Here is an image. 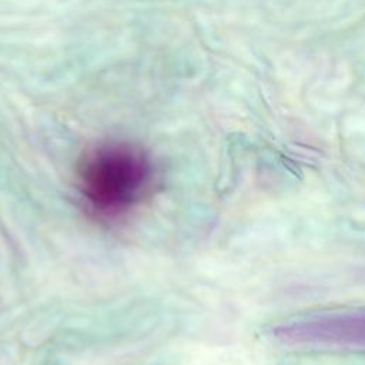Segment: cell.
<instances>
[{"mask_svg":"<svg viewBox=\"0 0 365 365\" xmlns=\"http://www.w3.org/2000/svg\"><path fill=\"white\" fill-rule=\"evenodd\" d=\"M78 185L94 212L118 217L150 192L153 167L140 148L127 143H106L83 157Z\"/></svg>","mask_w":365,"mask_h":365,"instance_id":"6da1fadb","label":"cell"},{"mask_svg":"<svg viewBox=\"0 0 365 365\" xmlns=\"http://www.w3.org/2000/svg\"><path fill=\"white\" fill-rule=\"evenodd\" d=\"M272 336L299 349L365 352V307L321 311L277 324Z\"/></svg>","mask_w":365,"mask_h":365,"instance_id":"7a4b0ae2","label":"cell"}]
</instances>
